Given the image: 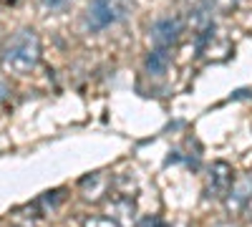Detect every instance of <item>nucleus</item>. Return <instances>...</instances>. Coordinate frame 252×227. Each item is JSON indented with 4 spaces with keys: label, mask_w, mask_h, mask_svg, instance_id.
Returning a JSON list of instances; mask_svg holds the SVG:
<instances>
[{
    "label": "nucleus",
    "mask_w": 252,
    "mask_h": 227,
    "mask_svg": "<svg viewBox=\"0 0 252 227\" xmlns=\"http://www.w3.org/2000/svg\"><path fill=\"white\" fill-rule=\"evenodd\" d=\"M43 56V46H40V35L33 28H20L15 31L0 48V66L8 73L26 76L35 71Z\"/></svg>",
    "instance_id": "f257e3e1"
},
{
    "label": "nucleus",
    "mask_w": 252,
    "mask_h": 227,
    "mask_svg": "<svg viewBox=\"0 0 252 227\" xmlns=\"http://www.w3.org/2000/svg\"><path fill=\"white\" fill-rule=\"evenodd\" d=\"M134 10V0H91L86 15H83V26L91 33H98L109 26H116Z\"/></svg>",
    "instance_id": "f03ea898"
},
{
    "label": "nucleus",
    "mask_w": 252,
    "mask_h": 227,
    "mask_svg": "<svg viewBox=\"0 0 252 227\" xmlns=\"http://www.w3.org/2000/svg\"><path fill=\"white\" fill-rule=\"evenodd\" d=\"M232 167L227 162H212L204 174V197L207 199H224L232 187Z\"/></svg>",
    "instance_id": "7ed1b4c3"
},
{
    "label": "nucleus",
    "mask_w": 252,
    "mask_h": 227,
    "mask_svg": "<svg viewBox=\"0 0 252 227\" xmlns=\"http://www.w3.org/2000/svg\"><path fill=\"white\" fill-rule=\"evenodd\" d=\"M182 33H184V23L179 18H161V20H157V23L152 26L149 38H152L154 48H166V51H169L179 40Z\"/></svg>",
    "instance_id": "20e7f679"
},
{
    "label": "nucleus",
    "mask_w": 252,
    "mask_h": 227,
    "mask_svg": "<svg viewBox=\"0 0 252 227\" xmlns=\"http://www.w3.org/2000/svg\"><path fill=\"white\" fill-rule=\"evenodd\" d=\"M250 202H252V169L240 174L232 182V187H229V192L224 197V207H227L229 215H237L247 207Z\"/></svg>",
    "instance_id": "39448f33"
},
{
    "label": "nucleus",
    "mask_w": 252,
    "mask_h": 227,
    "mask_svg": "<svg viewBox=\"0 0 252 227\" xmlns=\"http://www.w3.org/2000/svg\"><path fill=\"white\" fill-rule=\"evenodd\" d=\"M78 187H81V195H83V199H86V202H98L103 195L109 192L111 179H109V174H103V172H94L86 179H81Z\"/></svg>",
    "instance_id": "423d86ee"
},
{
    "label": "nucleus",
    "mask_w": 252,
    "mask_h": 227,
    "mask_svg": "<svg viewBox=\"0 0 252 227\" xmlns=\"http://www.w3.org/2000/svg\"><path fill=\"white\" fill-rule=\"evenodd\" d=\"M109 217L116 220L121 227L131 225L134 217H136V204H134V199H131V197H126V195L114 197V199L109 202Z\"/></svg>",
    "instance_id": "0eeeda50"
},
{
    "label": "nucleus",
    "mask_w": 252,
    "mask_h": 227,
    "mask_svg": "<svg viewBox=\"0 0 252 227\" xmlns=\"http://www.w3.org/2000/svg\"><path fill=\"white\" fill-rule=\"evenodd\" d=\"M169 64H172V53L166 51V48H154L149 56H146V71H149L152 76L166 73Z\"/></svg>",
    "instance_id": "6e6552de"
},
{
    "label": "nucleus",
    "mask_w": 252,
    "mask_h": 227,
    "mask_svg": "<svg viewBox=\"0 0 252 227\" xmlns=\"http://www.w3.org/2000/svg\"><path fill=\"white\" fill-rule=\"evenodd\" d=\"M81 227H121L116 220H111L109 215H94V217H86L81 222Z\"/></svg>",
    "instance_id": "1a4fd4ad"
},
{
    "label": "nucleus",
    "mask_w": 252,
    "mask_h": 227,
    "mask_svg": "<svg viewBox=\"0 0 252 227\" xmlns=\"http://www.w3.org/2000/svg\"><path fill=\"white\" fill-rule=\"evenodd\" d=\"M71 3L73 0H38V5L43 10H63V8H68Z\"/></svg>",
    "instance_id": "9d476101"
},
{
    "label": "nucleus",
    "mask_w": 252,
    "mask_h": 227,
    "mask_svg": "<svg viewBox=\"0 0 252 227\" xmlns=\"http://www.w3.org/2000/svg\"><path fill=\"white\" fill-rule=\"evenodd\" d=\"M237 3H240V0H212V5H215L220 13H232V10L237 8Z\"/></svg>",
    "instance_id": "9b49d317"
},
{
    "label": "nucleus",
    "mask_w": 252,
    "mask_h": 227,
    "mask_svg": "<svg viewBox=\"0 0 252 227\" xmlns=\"http://www.w3.org/2000/svg\"><path fill=\"white\" fill-rule=\"evenodd\" d=\"M139 227H169V225H166L161 217H146V220H144Z\"/></svg>",
    "instance_id": "f8f14e48"
},
{
    "label": "nucleus",
    "mask_w": 252,
    "mask_h": 227,
    "mask_svg": "<svg viewBox=\"0 0 252 227\" xmlns=\"http://www.w3.org/2000/svg\"><path fill=\"white\" fill-rule=\"evenodd\" d=\"M212 227H242V225H237V222H232V220H224V222H217V225H212Z\"/></svg>",
    "instance_id": "ddd939ff"
},
{
    "label": "nucleus",
    "mask_w": 252,
    "mask_h": 227,
    "mask_svg": "<svg viewBox=\"0 0 252 227\" xmlns=\"http://www.w3.org/2000/svg\"><path fill=\"white\" fill-rule=\"evenodd\" d=\"M0 3H3V5H18L20 0H0Z\"/></svg>",
    "instance_id": "4468645a"
}]
</instances>
